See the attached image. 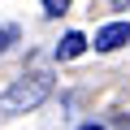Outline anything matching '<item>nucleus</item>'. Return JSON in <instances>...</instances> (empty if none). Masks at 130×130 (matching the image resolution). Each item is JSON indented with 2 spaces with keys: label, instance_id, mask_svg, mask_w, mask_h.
<instances>
[{
  "label": "nucleus",
  "instance_id": "nucleus-4",
  "mask_svg": "<svg viewBox=\"0 0 130 130\" xmlns=\"http://www.w3.org/2000/svg\"><path fill=\"white\" fill-rule=\"evenodd\" d=\"M65 9H70V0H43V13H52V18H61Z\"/></svg>",
  "mask_w": 130,
  "mask_h": 130
},
{
  "label": "nucleus",
  "instance_id": "nucleus-2",
  "mask_svg": "<svg viewBox=\"0 0 130 130\" xmlns=\"http://www.w3.org/2000/svg\"><path fill=\"white\" fill-rule=\"evenodd\" d=\"M121 43H130V22H108L95 30V48L100 52H117Z\"/></svg>",
  "mask_w": 130,
  "mask_h": 130
},
{
  "label": "nucleus",
  "instance_id": "nucleus-6",
  "mask_svg": "<svg viewBox=\"0 0 130 130\" xmlns=\"http://www.w3.org/2000/svg\"><path fill=\"white\" fill-rule=\"evenodd\" d=\"M83 130H104V126H95V121H87V126H83Z\"/></svg>",
  "mask_w": 130,
  "mask_h": 130
},
{
  "label": "nucleus",
  "instance_id": "nucleus-1",
  "mask_svg": "<svg viewBox=\"0 0 130 130\" xmlns=\"http://www.w3.org/2000/svg\"><path fill=\"white\" fill-rule=\"evenodd\" d=\"M48 91H52V78H48V74L18 78L5 95H0V117H5V113H30V108H39V104L48 100Z\"/></svg>",
  "mask_w": 130,
  "mask_h": 130
},
{
  "label": "nucleus",
  "instance_id": "nucleus-3",
  "mask_svg": "<svg viewBox=\"0 0 130 130\" xmlns=\"http://www.w3.org/2000/svg\"><path fill=\"white\" fill-rule=\"evenodd\" d=\"M83 52H87V39H83L78 30H70V35L56 43V56H61V61H74V56H83Z\"/></svg>",
  "mask_w": 130,
  "mask_h": 130
},
{
  "label": "nucleus",
  "instance_id": "nucleus-5",
  "mask_svg": "<svg viewBox=\"0 0 130 130\" xmlns=\"http://www.w3.org/2000/svg\"><path fill=\"white\" fill-rule=\"evenodd\" d=\"M9 43H13V30H9V26H0V52H5Z\"/></svg>",
  "mask_w": 130,
  "mask_h": 130
},
{
  "label": "nucleus",
  "instance_id": "nucleus-7",
  "mask_svg": "<svg viewBox=\"0 0 130 130\" xmlns=\"http://www.w3.org/2000/svg\"><path fill=\"white\" fill-rule=\"evenodd\" d=\"M117 5H126V0H117Z\"/></svg>",
  "mask_w": 130,
  "mask_h": 130
}]
</instances>
